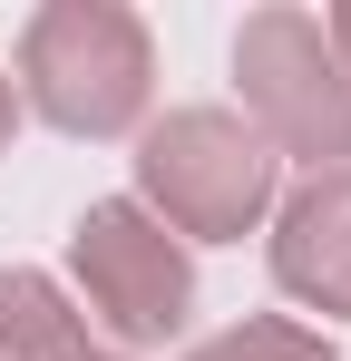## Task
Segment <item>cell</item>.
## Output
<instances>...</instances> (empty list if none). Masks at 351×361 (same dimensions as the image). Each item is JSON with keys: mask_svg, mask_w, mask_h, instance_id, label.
I'll return each mask as SVG.
<instances>
[{"mask_svg": "<svg viewBox=\"0 0 351 361\" xmlns=\"http://www.w3.org/2000/svg\"><path fill=\"white\" fill-rule=\"evenodd\" d=\"M10 98L58 137H127L156 98V39L127 0H49L20 30V78Z\"/></svg>", "mask_w": 351, "mask_h": 361, "instance_id": "obj_1", "label": "cell"}, {"mask_svg": "<svg viewBox=\"0 0 351 361\" xmlns=\"http://www.w3.org/2000/svg\"><path fill=\"white\" fill-rule=\"evenodd\" d=\"M137 205L176 244H244L273 215V147L234 108H166L137 127Z\"/></svg>", "mask_w": 351, "mask_h": 361, "instance_id": "obj_2", "label": "cell"}, {"mask_svg": "<svg viewBox=\"0 0 351 361\" xmlns=\"http://www.w3.org/2000/svg\"><path fill=\"white\" fill-rule=\"evenodd\" d=\"M234 88H244V127L273 147V166H312V176H342L351 166V78L322 39L312 10H254L234 30Z\"/></svg>", "mask_w": 351, "mask_h": 361, "instance_id": "obj_3", "label": "cell"}, {"mask_svg": "<svg viewBox=\"0 0 351 361\" xmlns=\"http://www.w3.org/2000/svg\"><path fill=\"white\" fill-rule=\"evenodd\" d=\"M68 283L88 302V322L108 332V352H156L195 322V254L137 195H98L68 225Z\"/></svg>", "mask_w": 351, "mask_h": 361, "instance_id": "obj_4", "label": "cell"}, {"mask_svg": "<svg viewBox=\"0 0 351 361\" xmlns=\"http://www.w3.org/2000/svg\"><path fill=\"white\" fill-rule=\"evenodd\" d=\"M273 283L322 322H351V166L342 176H302L273 205Z\"/></svg>", "mask_w": 351, "mask_h": 361, "instance_id": "obj_5", "label": "cell"}, {"mask_svg": "<svg viewBox=\"0 0 351 361\" xmlns=\"http://www.w3.org/2000/svg\"><path fill=\"white\" fill-rule=\"evenodd\" d=\"M88 342V312L39 264H0V361H68Z\"/></svg>", "mask_w": 351, "mask_h": 361, "instance_id": "obj_6", "label": "cell"}, {"mask_svg": "<svg viewBox=\"0 0 351 361\" xmlns=\"http://www.w3.org/2000/svg\"><path fill=\"white\" fill-rule=\"evenodd\" d=\"M185 361H342V352H332L312 322H292V312H244L215 342H195Z\"/></svg>", "mask_w": 351, "mask_h": 361, "instance_id": "obj_7", "label": "cell"}, {"mask_svg": "<svg viewBox=\"0 0 351 361\" xmlns=\"http://www.w3.org/2000/svg\"><path fill=\"white\" fill-rule=\"evenodd\" d=\"M322 39H332V59H342V78H351V0H342V10H322Z\"/></svg>", "mask_w": 351, "mask_h": 361, "instance_id": "obj_8", "label": "cell"}, {"mask_svg": "<svg viewBox=\"0 0 351 361\" xmlns=\"http://www.w3.org/2000/svg\"><path fill=\"white\" fill-rule=\"evenodd\" d=\"M10 137H20V98H10V78H0V157H10Z\"/></svg>", "mask_w": 351, "mask_h": 361, "instance_id": "obj_9", "label": "cell"}, {"mask_svg": "<svg viewBox=\"0 0 351 361\" xmlns=\"http://www.w3.org/2000/svg\"><path fill=\"white\" fill-rule=\"evenodd\" d=\"M68 361H127V352H108V342H78V352H68Z\"/></svg>", "mask_w": 351, "mask_h": 361, "instance_id": "obj_10", "label": "cell"}]
</instances>
